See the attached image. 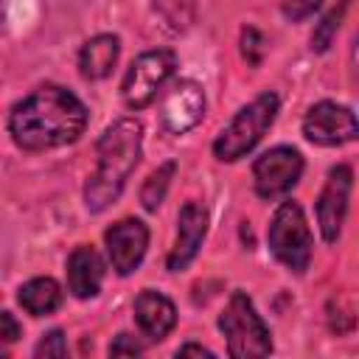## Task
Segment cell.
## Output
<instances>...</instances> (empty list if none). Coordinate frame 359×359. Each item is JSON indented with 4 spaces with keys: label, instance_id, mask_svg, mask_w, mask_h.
<instances>
[{
    "label": "cell",
    "instance_id": "obj_1",
    "mask_svg": "<svg viewBox=\"0 0 359 359\" xmlns=\"http://www.w3.org/2000/svg\"><path fill=\"white\" fill-rule=\"evenodd\" d=\"M84 126H87V107L79 101V95L56 84L36 87L8 112V132L14 143L25 151L67 146L79 140Z\"/></svg>",
    "mask_w": 359,
    "mask_h": 359
},
{
    "label": "cell",
    "instance_id": "obj_2",
    "mask_svg": "<svg viewBox=\"0 0 359 359\" xmlns=\"http://www.w3.org/2000/svg\"><path fill=\"white\" fill-rule=\"evenodd\" d=\"M143 126L137 118H118L98 137V165L84 185V202L90 213L107 210L123 191L126 180L140 163Z\"/></svg>",
    "mask_w": 359,
    "mask_h": 359
},
{
    "label": "cell",
    "instance_id": "obj_3",
    "mask_svg": "<svg viewBox=\"0 0 359 359\" xmlns=\"http://www.w3.org/2000/svg\"><path fill=\"white\" fill-rule=\"evenodd\" d=\"M278 95L272 90L261 93L255 101H250L247 107H241L233 121L219 132V137L213 140V154L222 163H236L244 154H250L255 149V143L266 135V129L275 123L278 118Z\"/></svg>",
    "mask_w": 359,
    "mask_h": 359
},
{
    "label": "cell",
    "instance_id": "obj_4",
    "mask_svg": "<svg viewBox=\"0 0 359 359\" xmlns=\"http://www.w3.org/2000/svg\"><path fill=\"white\" fill-rule=\"evenodd\" d=\"M219 331L227 337V353L230 356L244 359V356L272 353V334L244 292L230 294L224 311L219 314Z\"/></svg>",
    "mask_w": 359,
    "mask_h": 359
},
{
    "label": "cell",
    "instance_id": "obj_5",
    "mask_svg": "<svg viewBox=\"0 0 359 359\" xmlns=\"http://www.w3.org/2000/svg\"><path fill=\"white\" fill-rule=\"evenodd\" d=\"M269 250L272 255L294 275H303L311 264V230L306 224V216H303V208L297 202H283L275 216H272V224H269Z\"/></svg>",
    "mask_w": 359,
    "mask_h": 359
},
{
    "label": "cell",
    "instance_id": "obj_6",
    "mask_svg": "<svg viewBox=\"0 0 359 359\" xmlns=\"http://www.w3.org/2000/svg\"><path fill=\"white\" fill-rule=\"evenodd\" d=\"M174 67H177V56L168 48H157V50L140 53L129 65V70L123 76V84H121L123 104L129 109L149 107L157 98V93L163 90V84L174 76Z\"/></svg>",
    "mask_w": 359,
    "mask_h": 359
},
{
    "label": "cell",
    "instance_id": "obj_7",
    "mask_svg": "<svg viewBox=\"0 0 359 359\" xmlns=\"http://www.w3.org/2000/svg\"><path fill=\"white\" fill-rule=\"evenodd\" d=\"M303 174V157L292 146H275L264 151L252 165L255 194L261 199H278L289 194Z\"/></svg>",
    "mask_w": 359,
    "mask_h": 359
},
{
    "label": "cell",
    "instance_id": "obj_8",
    "mask_svg": "<svg viewBox=\"0 0 359 359\" xmlns=\"http://www.w3.org/2000/svg\"><path fill=\"white\" fill-rule=\"evenodd\" d=\"M303 135L317 146H345L359 137V118L337 101H320L306 112Z\"/></svg>",
    "mask_w": 359,
    "mask_h": 359
},
{
    "label": "cell",
    "instance_id": "obj_9",
    "mask_svg": "<svg viewBox=\"0 0 359 359\" xmlns=\"http://www.w3.org/2000/svg\"><path fill=\"white\" fill-rule=\"evenodd\" d=\"M351 188H353L351 165H334L328 171L323 191H320V199H317V224H320V233L328 244L339 238V230H342V222L348 213Z\"/></svg>",
    "mask_w": 359,
    "mask_h": 359
},
{
    "label": "cell",
    "instance_id": "obj_10",
    "mask_svg": "<svg viewBox=\"0 0 359 359\" xmlns=\"http://www.w3.org/2000/svg\"><path fill=\"white\" fill-rule=\"evenodd\" d=\"M205 115V93L196 81H177L160 107V123L165 132L171 135H185L188 129H194Z\"/></svg>",
    "mask_w": 359,
    "mask_h": 359
},
{
    "label": "cell",
    "instance_id": "obj_11",
    "mask_svg": "<svg viewBox=\"0 0 359 359\" xmlns=\"http://www.w3.org/2000/svg\"><path fill=\"white\" fill-rule=\"evenodd\" d=\"M107 252L112 261V269L118 275H129L137 269V264L146 255L149 247V227L140 219H121L107 230Z\"/></svg>",
    "mask_w": 359,
    "mask_h": 359
},
{
    "label": "cell",
    "instance_id": "obj_12",
    "mask_svg": "<svg viewBox=\"0 0 359 359\" xmlns=\"http://www.w3.org/2000/svg\"><path fill=\"white\" fill-rule=\"evenodd\" d=\"M205 233H208V210H205V205L202 202H194V199L185 202L182 210H180V216H177V241H174V247L168 252L165 266L171 272L185 269L196 258Z\"/></svg>",
    "mask_w": 359,
    "mask_h": 359
},
{
    "label": "cell",
    "instance_id": "obj_13",
    "mask_svg": "<svg viewBox=\"0 0 359 359\" xmlns=\"http://www.w3.org/2000/svg\"><path fill=\"white\" fill-rule=\"evenodd\" d=\"M135 323L151 342H160L171 334V328L177 323V309L163 292L143 289L135 297Z\"/></svg>",
    "mask_w": 359,
    "mask_h": 359
},
{
    "label": "cell",
    "instance_id": "obj_14",
    "mask_svg": "<svg viewBox=\"0 0 359 359\" xmlns=\"http://www.w3.org/2000/svg\"><path fill=\"white\" fill-rule=\"evenodd\" d=\"M101 280H104L101 255L87 244L76 247L67 258V289L79 300H87V297H95L101 292Z\"/></svg>",
    "mask_w": 359,
    "mask_h": 359
},
{
    "label": "cell",
    "instance_id": "obj_15",
    "mask_svg": "<svg viewBox=\"0 0 359 359\" xmlns=\"http://www.w3.org/2000/svg\"><path fill=\"white\" fill-rule=\"evenodd\" d=\"M118 53H121V42L118 36L112 34H98L93 39L84 42L81 53H79V70L84 79L90 81H98V79H107L118 62Z\"/></svg>",
    "mask_w": 359,
    "mask_h": 359
},
{
    "label": "cell",
    "instance_id": "obj_16",
    "mask_svg": "<svg viewBox=\"0 0 359 359\" xmlns=\"http://www.w3.org/2000/svg\"><path fill=\"white\" fill-rule=\"evenodd\" d=\"M17 300L28 314L45 317V314H53L62 306V289L53 278H34L20 289Z\"/></svg>",
    "mask_w": 359,
    "mask_h": 359
},
{
    "label": "cell",
    "instance_id": "obj_17",
    "mask_svg": "<svg viewBox=\"0 0 359 359\" xmlns=\"http://www.w3.org/2000/svg\"><path fill=\"white\" fill-rule=\"evenodd\" d=\"M174 171H177V163H174V160H168V163L157 165V168L146 177V182H143V188H140V202H143V208H146V210H157V208L163 205V199H165V194H168V185H171Z\"/></svg>",
    "mask_w": 359,
    "mask_h": 359
},
{
    "label": "cell",
    "instance_id": "obj_18",
    "mask_svg": "<svg viewBox=\"0 0 359 359\" xmlns=\"http://www.w3.org/2000/svg\"><path fill=\"white\" fill-rule=\"evenodd\" d=\"M342 11H345V3H342L339 8H334V11H328V14L323 17V22L314 28V34H311V48H314V50H328L331 39H334V31L339 28Z\"/></svg>",
    "mask_w": 359,
    "mask_h": 359
},
{
    "label": "cell",
    "instance_id": "obj_19",
    "mask_svg": "<svg viewBox=\"0 0 359 359\" xmlns=\"http://www.w3.org/2000/svg\"><path fill=\"white\" fill-rule=\"evenodd\" d=\"M241 53L252 67L261 65V59H264V36L255 28H244L241 31Z\"/></svg>",
    "mask_w": 359,
    "mask_h": 359
},
{
    "label": "cell",
    "instance_id": "obj_20",
    "mask_svg": "<svg viewBox=\"0 0 359 359\" xmlns=\"http://www.w3.org/2000/svg\"><path fill=\"white\" fill-rule=\"evenodd\" d=\"M34 356H53V359H62L67 356V342H65V334L56 328V331H48L39 345L34 348Z\"/></svg>",
    "mask_w": 359,
    "mask_h": 359
},
{
    "label": "cell",
    "instance_id": "obj_21",
    "mask_svg": "<svg viewBox=\"0 0 359 359\" xmlns=\"http://www.w3.org/2000/svg\"><path fill=\"white\" fill-rule=\"evenodd\" d=\"M323 0H286L283 3V17H289L292 22L294 20H306L309 14H314L320 8Z\"/></svg>",
    "mask_w": 359,
    "mask_h": 359
},
{
    "label": "cell",
    "instance_id": "obj_22",
    "mask_svg": "<svg viewBox=\"0 0 359 359\" xmlns=\"http://www.w3.org/2000/svg\"><path fill=\"white\" fill-rule=\"evenodd\" d=\"M143 353V345L132 334H118L109 345V356H137Z\"/></svg>",
    "mask_w": 359,
    "mask_h": 359
},
{
    "label": "cell",
    "instance_id": "obj_23",
    "mask_svg": "<svg viewBox=\"0 0 359 359\" xmlns=\"http://www.w3.org/2000/svg\"><path fill=\"white\" fill-rule=\"evenodd\" d=\"M20 334H22V328L17 325L14 314H11V311H3V314H0V337H3V342L11 345V342H17Z\"/></svg>",
    "mask_w": 359,
    "mask_h": 359
},
{
    "label": "cell",
    "instance_id": "obj_24",
    "mask_svg": "<svg viewBox=\"0 0 359 359\" xmlns=\"http://www.w3.org/2000/svg\"><path fill=\"white\" fill-rule=\"evenodd\" d=\"M185 353H196V356H213V351H210V348H205V345H194V342L180 345L177 356H185Z\"/></svg>",
    "mask_w": 359,
    "mask_h": 359
},
{
    "label": "cell",
    "instance_id": "obj_25",
    "mask_svg": "<svg viewBox=\"0 0 359 359\" xmlns=\"http://www.w3.org/2000/svg\"><path fill=\"white\" fill-rule=\"evenodd\" d=\"M351 65H353V73H356V79H359V34H356V39H353V50H351Z\"/></svg>",
    "mask_w": 359,
    "mask_h": 359
}]
</instances>
